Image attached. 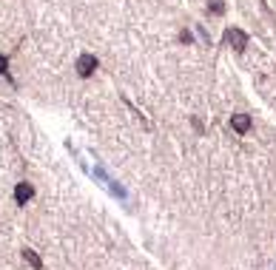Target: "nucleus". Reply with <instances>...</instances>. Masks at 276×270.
<instances>
[{
	"label": "nucleus",
	"instance_id": "nucleus-1",
	"mask_svg": "<svg viewBox=\"0 0 276 270\" xmlns=\"http://www.w3.org/2000/svg\"><path fill=\"white\" fill-rule=\"evenodd\" d=\"M225 43L233 46L236 51H242V49L248 46V34H245L242 29H228V31H225Z\"/></svg>",
	"mask_w": 276,
	"mask_h": 270
},
{
	"label": "nucleus",
	"instance_id": "nucleus-2",
	"mask_svg": "<svg viewBox=\"0 0 276 270\" xmlns=\"http://www.w3.org/2000/svg\"><path fill=\"white\" fill-rule=\"evenodd\" d=\"M94 68H97V57L94 54H83L80 60H77V71H80V77H91Z\"/></svg>",
	"mask_w": 276,
	"mask_h": 270
},
{
	"label": "nucleus",
	"instance_id": "nucleus-3",
	"mask_svg": "<svg viewBox=\"0 0 276 270\" xmlns=\"http://www.w3.org/2000/svg\"><path fill=\"white\" fill-rule=\"evenodd\" d=\"M31 197H34V188H31L29 182H17V188H14V202H17V205H26Z\"/></svg>",
	"mask_w": 276,
	"mask_h": 270
},
{
	"label": "nucleus",
	"instance_id": "nucleus-4",
	"mask_svg": "<svg viewBox=\"0 0 276 270\" xmlns=\"http://www.w3.org/2000/svg\"><path fill=\"white\" fill-rule=\"evenodd\" d=\"M231 128L236 131V134H248V131H251V117H248V114H233Z\"/></svg>",
	"mask_w": 276,
	"mask_h": 270
},
{
	"label": "nucleus",
	"instance_id": "nucleus-5",
	"mask_svg": "<svg viewBox=\"0 0 276 270\" xmlns=\"http://www.w3.org/2000/svg\"><path fill=\"white\" fill-rule=\"evenodd\" d=\"M23 259H26V262H29L34 270H43V259L37 256L34 250H29V247H26V250H23Z\"/></svg>",
	"mask_w": 276,
	"mask_h": 270
},
{
	"label": "nucleus",
	"instance_id": "nucleus-6",
	"mask_svg": "<svg viewBox=\"0 0 276 270\" xmlns=\"http://www.w3.org/2000/svg\"><path fill=\"white\" fill-rule=\"evenodd\" d=\"M222 9H225L222 6V0H211V12L214 14H222Z\"/></svg>",
	"mask_w": 276,
	"mask_h": 270
},
{
	"label": "nucleus",
	"instance_id": "nucleus-7",
	"mask_svg": "<svg viewBox=\"0 0 276 270\" xmlns=\"http://www.w3.org/2000/svg\"><path fill=\"white\" fill-rule=\"evenodd\" d=\"M0 74H9V60L6 57H0Z\"/></svg>",
	"mask_w": 276,
	"mask_h": 270
}]
</instances>
